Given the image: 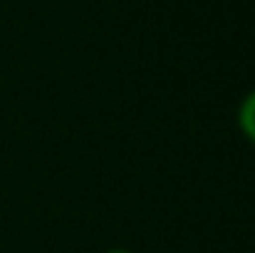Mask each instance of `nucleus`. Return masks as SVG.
<instances>
[{
	"mask_svg": "<svg viewBox=\"0 0 255 253\" xmlns=\"http://www.w3.org/2000/svg\"><path fill=\"white\" fill-rule=\"evenodd\" d=\"M107 253H131V251H127V249H112V251H107Z\"/></svg>",
	"mask_w": 255,
	"mask_h": 253,
	"instance_id": "f03ea898",
	"label": "nucleus"
},
{
	"mask_svg": "<svg viewBox=\"0 0 255 253\" xmlns=\"http://www.w3.org/2000/svg\"><path fill=\"white\" fill-rule=\"evenodd\" d=\"M238 127H241V134L255 147V89L243 97L238 107Z\"/></svg>",
	"mask_w": 255,
	"mask_h": 253,
	"instance_id": "f257e3e1",
	"label": "nucleus"
}]
</instances>
